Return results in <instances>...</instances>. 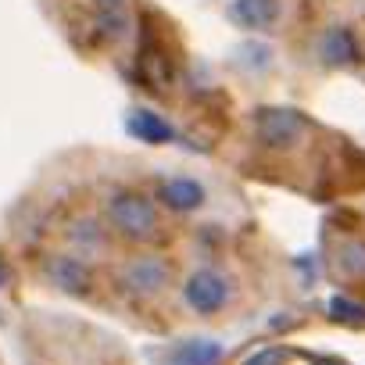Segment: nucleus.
<instances>
[{"label":"nucleus","mask_w":365,"mask_h":365,"mask_svg":"<svg viewBox=\"0 0 365 365\" xmlns=\"http://www.w3.org/2000/svg\"><path fill=\"white\" fill-rule=\"evenodd\" d=\"M108 219L125 240H150L158 233V212L143 194L122 190L108 201Z\"/></svg>","instance_id":"f257e3e1"},{"label":"nucleus","mask_w":365,"mask_h":365,"mask_svg":"<svg viewBox=\"0 0 365 365\" xmlns=\"http://www.w3.org/2000/svg\"><path fill=\"white\" fill-rule=\"evenodd\" d=\"M182 301H187L194 312H201V315H215L230 301V283L219 272L201 269V272H194L187 279V287H182Z\"/></svg>","instance_id":"f03ea898"},{"label":"nucleus","mask_w":365,"mask_h":365,"mask_svg":"<svg viewBox=\"0 0 365 365\" xmlns=\"http://www.w3.org/2000/svg\"><path fill=\"white\" fill-rule=\"evenodd\" d=\"M255 129H258V140H262L265 147L283 150V147L297 143V136H301L304 122H301V115H297V111H290V108H262V111H258Z\"/></svg>","instance_id":"7ed1b4c3"},{"label":"nucleus","mask_w":365,"mask_h":365,"mask_svg":"<svg viewBox=\"0 0 365 365\" xmlns=\"http://www.w3.org/2000/svg\"><path fill=\"white\" fill-rule=\"evenodd\" d=\"M168 283V269L161 258H133L122 269V287L136 297H150Z\"/></svg>","instance_id":"20e7f679"},{"label":"nucleus","mask_w":365,"mask_h":365,"mask_svg":"<svg viewBox=\"0 0 365 365\" xmlns=\"http://www.w3.org/2000/svg\"><path fill=\"white\" fill-rule=\"evenodd\" d=\"M47 279L65 294H90V269L79 258H51Z\"/></svg>","instance_id":"39448f33"},{"label":"nucleus","mask_w":365,"mask_h":365,"mask_svg":"<svg viewBox=\"0 0 365 365\" xmlns=\"http://www.w3.org/2000/svg\"><path fill=\"white\" fill-rule=\"evenodd\" d=\"M161 201L172 208V212H194L205 205V187L197 179H187V175H175L168 182H161Z\"/></svg>","instance_id":"423d86ee"},{"label":"nucleus","mask_w":365,"mask_h":365,"mask_svg":"<svg viewBox=\"0 0 365 365\" xmlns=\"http://www.w3.org/2000/svg\"><path fill=\"white\" fill-rule=\"evenodd\" d=\"M129 136L143 140V143H168L172 140V125L158 115V111H147V108H136L129 115Z\"/></svg>","instance_id":"0eeeda50"},{"label":"nucleus","mask_w":365,"mask_h":365,"mask_svg":"<svg viewBox=\"0 0 365 365\" xmlns=\"http://www.w3.org/2000/svg\"><path fill=\"white\" fill-rule=\"evenodd\" d=\"M279 15V0H233V19L247 29H269Z\"/></svg>","instance_id":"6e6552de"},{"label":"nucleus","mask_w":365,"mask_h":365,"mask_svg":"<svg viewBox=\"0 0 365 365\" xmlns=\"http://www.w3.org/2000/svg\"><path fill=\"white\" fill-rule=\"evenodd\" d=\"M322 61L326 65H351V61H358L354 36L347 29H329L322 36Z\"/></svg>","instance_id":"1a4fd4ad"},{"label":"nucleus","mask_w":365,"mask_h":365,"mask_svg":"<svg viewBox=\"0 0 365 365\" xmlns=\"http://www.w3.org/2000/svg\"><path fill=\"white\" fill-rule=\"evenodd\" d=\"M222 344L215 340H187L175 347V365H219Z\"/></svg>","instance_id":"9d476101"},{"label":"nucleus","mask_w":365,"mask_h":365,"mask_svg":"<svg viewBox=\"0 0 365 365\" xmlns=\"http://www.w3.org/2000/svg\"><path fill=\"white\" fill-rule=\"evenodd\" d=\"M101 11V26L111 40H122L129 29V0H97Z\"/></svg>","instance_id":"9b49d317"},{"label":"nucleus","mask_w":365,"mask_h":365,"mask_svg":"<svg viewBox=\"0 0 365 365\" xmlns=\"http://www.w3.org/2000/svg\"><path fill=\"white\" fill-rule=\"evenodd\" d=\"M329 315L344 326H361L365 322V304H354L351 297H333L329 301Z\"/></svg>","instance_id":"f8f14e48"},{"label":"nucleus","mask_w":365,"mask_h":365,"mask_svg":"<svg viewBox=\"0 0 365 365\" xmlns=\"http://www.w3.org/2000/svg\"><path fill=\"white\" fill-rule=\"evenodd\" d=\"M101 226L93 222V219H79V222H72L68 226V240L76 244V247H101Z\"/></svg>","instance_id":"ddd939ff"},{"label":"nucleus","mask_w":365,"mask_h":365,"mask_svg":"<svg viewBox=\"0 0 365 365\" xmlns=\"http://www.w3.org/2000/svg\"><path fill=\"white\" fill-rule=\"evenodd\" d=\"M340 272L351 276V279H361L365 276V244H347L340 251Z\"/></svg>","instance_id":"4468645a"},{"label":"nucleus","mask_w":365,"mask_h":365,"mask_svg":"<svg viewBox=\"0 0 365 365\" xmlns=\"http://www.w3.org/2000/svg\"><path fill=\"white\" fill-rule=\"evenodd\" d=\"M283 361V354L276 351V347H265V351H258V354H251L244 365H279Z\"/></svg>","instance_id":"2eb2a0df"}]
</instances>
